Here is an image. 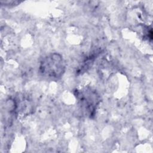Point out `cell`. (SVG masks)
<instances>
[{
    "label": "cell",
    "instance_id": "obj_3",
    "mask_svg": "<svg viewBox=\"0 0 153 153\" xmlns=\"http://www.w3.org/2000/svg\"><path fill=\"white\" fill-rule=\"evenodd\" d=\"M99 53L100 51L96 50L93 51L91 53L89 54L87 56H86L81 62L79 66L78 67L76 72L82 74L86 72L92 66L93 63H94V61L99 56Z\"/></svg>",
    "mask_w": 153,
    "mask_h": 153
},
{
    "label": "cell",
    "instance_id": "obj_4",
    "mask_svg": "<svg viewBox=\"0 0 153 153\" xmlns=\"http://www.w3.org/2000/svg\"><path fill=\"white\" fill-rule=\"evenodd\" d=\"M21 2L17 1H1V5H18L20 4Z\"/></svg>",
    "mask_w": 153,
    "mask_h": 153
},
{
    "label": "cell",
    "instance_id": "obj_2",
    "mask_svg": "<svg viewBox=\"0 0 153 153\" xmlns=\"http://www.w3.org/2000/svg\"><path fill=\"white\" fill-rule=\"evenodd\" d=\"M66 62L63 56L57 53H51L44 56L38 66L39 74L49 79H59L66 71Z\"/></svg>",
    "mask_w": 153,
    "mask_h": 153
},
{
    "label": "cell",
    "instance_id": "obj_1",
    "mask_svg": "<svg viewBox=\"0 0 153 153\" xmlns=\"http://www.w3.org/2000/svg\"><path fill=\"white\" fill-rule=\"evenodd\" d=\"M74 94L83 114L90 118H93L101 101L97 90L90 86H84L75 89Z\"/></svg>",
    "mask_w": 153,
    "mask_h": 153
}]
</instances>
